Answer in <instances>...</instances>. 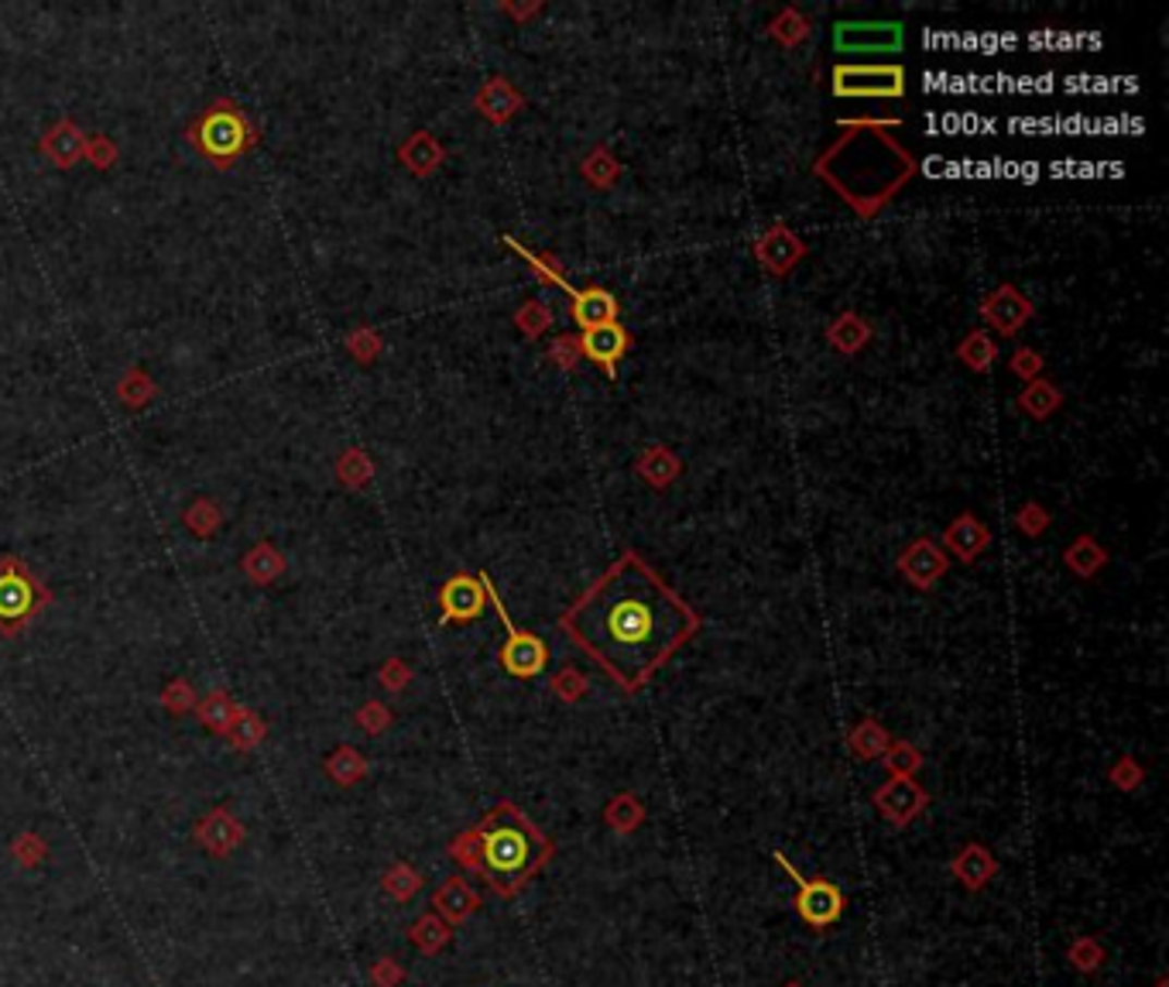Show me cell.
I'll list each match as a JSON object with an SVG mask.
<instances>
[{"instance_id":"f6af8a7d","label":"cell","mask_w":1169,"mask_h":987,"mask_svg":"<svg viewBox=\"0 0 1169 987\" xmlns=\"http://www.w3.org/2000/svg\"><path fill=\"white\" fill-rule=\"evenodd\" d=\"M514 322H519V329H522L528 340H535V337L546 333V329L552 326V313L546 309L543 302H525L522 309H519V316H514Z\"/></svg>"},{"instance_id":"5bb4252c","label":"cell","mask_w":1169,"mask_h":987,"mask_svg":"<svg viewBox=\"0 0 1169 987\" xmlns=\"http://www.w3.org/2000/svg\"><path fill=\"white\" fill-rule=\"evenodd\" d=\"M803 254H806L803 241H800L792 230H786V227H771L765 237L755 244V257H758V261H762L771 275H776V278H786L792 268L803 261Z\"/></svg>"},{"instance_id":"f35d334b","label":"cell","mask_w":1169,"mask_h":987,"mask_svg":"<svg viewBox=\"0 0 1169 987\" xmlns=\"http://www.w3.org/2000/svg\"><path fill=\"white\" fill-rule=\"evenodd\" d=\"M227 734L233 738V744H238V747H254L257 741H261L265 738V727H261V720H257L251 710H233V720H230V727H227Z\"/></svg>"},{"instance_id":"f1b7e54d","label":"cell","mask_w":1169,"mask_h":987,"mask_svg":"<svg viewBox=\"0 0 1169 987\" xmlns=\"http://www.w3.org/2000/svg\"><path fill=\"white\" fill-rule=\"evenodd\" d=\"M638 474L652 484V487H666L669 480L680 477V460H675L662 446H652L648 453L638 456Z\"/></svg>"},{"instance_id":"484cf974","label":"cell","mask_w":1169,"mask_h":987,"mask_svg":"<svg viewBox=\"0 0 1169 987\" xmlns=\"http://www.w3.org/2000/svg\"><path fill=\"white\" fill-rule=\"evenodd\" d=\"M155 398H158V385H155L151 374L142 370V367L124 370V378L117 381V402L127 405V409H134V412L145 409L148 402H155Z\"/></svg>"},{"instance_id":"11a10c76","label":"cell","mask_w":1169,"mask_h":987,"mask_svg":"<svg viewBox=\"0 0 1169 987\" xmlns=\"http://www.w3.org/2000/svg\"><path fill=\"white\" fill-rule=\"evenodd\" d=\"M1046 525H1049V514L1039 504H1025L1019 511V528L1025 535H1039V532H1046Z\"/></svg>"},{"instance_id":"ab89813d","label":"cell","mask_w":1169,"mask_h":987,"mask_svg":"<svg viewBox=\"0 0 1169 987\" xmlns=\"http://www.w3.org/2000/svg\"><path fill=\"white\" fill-rule=\"evenodd\" d=\"M385 888H388V895L409 902V899L415 895V891L423 888V878H418L415 867H409V864H394L391 872L385 875Z\"/></svg>"},{"instance_id":"b9f144b4","label":"cell","mask_w":1169,"mask_h":987,"mask_svg":"<svg viewBox=\"0 0 1169 987\" xmlns=\"http://www.w3.org/2000/svg\"><path fill=\"white\" fill-rule=\"evenodd\" d=\"M618 172H621V164L604 148H597L594 155H587V161H583V175H587V182H594V185H611L618 179Z\"/></svg>"},{"instance_id":"f546056e","label":"cell","mask_w":1169,"mask_h":987,"mask_svg":"<svg viewBox=\"0 0 1169 987\" xmlns=\"http://www.w3.org/2000/svg\"><path fill=\"white\" fill-rule=\"evenodd\" d=\"M370 477H374V463H370V456L361 450V446H350V450L340 453V460H337V480H340L343 487L361 490L364 484H370Z\"/></svg>"},{"instance_id":"7bdbcfd3","label":"cell","mask_w":1169,"mask_h":987,"mask_svg":"<svg viewBox=\"0 0 1169 987\" xmlns=\"http://www.w3.org/2000/svg\"><path fill=\"white\" fill-rule=\"evenodd\" d=\"M587 690H590L587 675H583L580 669H573V666H567L563 672L552 675V693L559 699H567V703H580L583 696H587Z\"/></svg>"},{"instance_id":"f5cc1de1","label":"cell","mask_w":1169,"mask_h":987,"mask_svg":"<svg viewBox=\"0 0 1169 987\" xmlns=\"http://www.w3.org/2000/svg\"><path fill=\"white\" fill-rule=\"evenodd\" d=\"M1012 370L1019 374V378H1022V381H1036V374L1043 370V357L1036 354V350H1028V346H1022V350H1019V354L1012 357Z\"/></svg>"},{"instance_id":"ba28073f","label":"cell","mask_w":1169,"mask_h":987,"mask_svg":"<svg viewBox=\"0 0 1169 987\" xmlns=\"http://www.w3.org/2000/svg\"><path fill=\"white\" fill-rule=\"evenodd\" d=\"M833 93L848 100H896L905 93L902 65H837Z\"/></svg>"},{"instance_id":"d4e9b609","label":"cell","mask_w":1169,"mask_h":987,"mask_svg":"<svg viewBox=\"0 0 1169 987\" xmlns=\"http://www.w3.org/2000/svg\"><path fill=\"white\" fill-rule=\"evenodd\" d=\"M848 744H851V751H854L861 761H875V758H881L885 751H888L892 738H888V731H885V727H881L875 717H864V720L854 727V731L848 734Z\"/></svg>"},{"instance_id":"d6a6232c","label":"cell","mask_w":1169,"mask_h":987,"mask_svg":"<svg viewBox=\"0 0 1169 987\" xmlns=\"http://www.w3.org/2000/svg\"><path fill=\"white\" fill-rule=\"evenodd\" d=\"M182 522H185V528H190L196 538H209V535H214V532L223 525V511L217 508V501H209V498H196L190 508H185Z\"/></svg>"},{"instance_id":"836d02e7","label":"cell","mask_w":1169,"mask_h":987,"mask_svg":"<svg viewBox=\"0 0 1169 987\" xmlns=\"http://www.w3.org/2000/svg\"><path fill=\"white\" fill-rule=\"evenodd\" d=\"M1067 960L1077 974H1094V971H1101V963H1105V943L1097 936H1077L1067 947Z\"/></svg>"},{"instance_id":"db71d44e","label":"cell","mask_w":1169,"mask_h":987,"mask_svg":"<svg viewBox=\"0 0 1169 987\" xmlns=\"http://www.w3.org/2000/svg\"><path fill=\"white\" fill-rule=\"evenodd\" d=\"M381 683L391 693H402L409 686V666L402 662V658H388V666L381 669Z\"/></svg>"},{"instance_id":"7402d4cb","label":"cell","mask_w":1169,"mask_h":987,"mask_svg":"<svg viewBox=\"0 0 1169 987\" xmlns=\"http://www.w3.org/2000/svg\"><path fill=\"white\" fill-rule=\"evenodd\" d=\"M477 110L487 117L490 124H504L522 110V93L504 80H490L477 93Z\"/></svg>"},{"instance_id":"d590c367","label":"cell","mask_w":1169,"mask_h":987,"mask_svg":"<svg viewBox=\"0 0 1169 987\" xmlns=\"http://www.w3.org/2000/svg\"><path fill=\"white\" fill-rule=\"evenodd\" d=\"M957 357H961L971 370H988V367L995 364V357H998V350H995V343H991L988 333L974 329V333H971L961 346H957Z\"/></svg>"},{"instance_id":"603a6c76","label":"cell","mask_w":1169,"mask_h":987,"mask_svg":"<svg viewBox=\"0 0 1169 987\" xmlns=\"http://www.w3.org/2000/svg\"><path fill=\"white\" fill-rule=\"evenodd\" d=\"M241 570H244V576H247L251 583L268 586V583H275L278 576L285 573V556L278 552V546H271V543H257V546H251L247 556L241 559Z\"/></svg>"},{"instance_id":"9f6ffc18","label":"cell","mask_w":1169,"mask_h":987,"mask_svg":"<svg viewBox=\"0 0 1169 987\" xmlns=\"http://www.w3.org/2000/svg\"><path fill=\"white\" fill-rule=\"evenodd\" d=\"M549 357L559 364V367H573L583 354H580V340H570V337H559L549 350Z\"/></svg>"},{"instance_id":"52a82bcc","label":"cell","mask_w":1169,"mask_h":987,"mask_svg":"<svg viewBox=\"0 0 1169 987\" xmlns=\"http://www.w3.org/2000/svg\"><path fill=\"white\" fill-rule=\"evenodd\" d=\"M480 583H484L487 604H495L498 618H501V624H504V631H508V638H504V645H501V655H498L501 666H504V672L514 675V679H539V675L546 672V666H549V645L539 638V634H528V631L514 627L511 618H508V610H504V604H501V597H498V590L490 586V580L480 576Z\"/></svg>"},{"instance_id":"8d00e7d4","label":"cell","mask_w":1169,"mask_h":987,"mask_svg":"<svg viewBox=\"0 0 1169 987\" xmlns=\"http://www.w3.org/2000/svg\"><path fill=\"white\" fill-rule=\"evenodd\" d=\"M233 710H238V707H233V703H230V696L227 693H209L203 703H199V717H203V723L209 727V731H217V734H227V727H230V720H233Z\"/></svg>"},{"instance_id":"e575fe53","label":"cell","mask_w":1169,"mask_h":987,"mask_svg":"<svg viewBox=\"0 0 1169 987\" xmlns=\"http://www.w3.org/2000/svg\"><path fill=\"white\" fill-rule=\"evenodd\" d=\"M409 939L423 953H439L442 947L450 943V926L442 923L439 915H423V919L409 929Z\"/></svg>"},{"instance_id":"6da1fadb","label":"cell","mask_w":1169,"mask_h":987,"mask_svg":"<svg viewBox=\"0 0 1169 987\" xmlns=\"http://www.w3.org/2000/svg\"><path fill=\"white\" fill-rule=\"evenodd\" d=\"M559 627L624 693H638L699 631V614L638 552H624Z\"/></svg>"},{"instance_id":"3957f363","label":"cell","mask_w":1169,"mask_h":987,"mask_svg":"<svg viewBox=\"0 0 1169 987\" xmlns=\"http://www.w3.org/2000/svg\"><path fill=\"white\" fill-rule=\"evenodd\" d=\"M474 830L480 840V875L501 899L519 895L552 861V840L514 803H498Z\"/></svg>"},{"instance_id":"83f0119b","label":"cell","mask_w":1169,"mask_h":987,"mask_svg":"<svg viewBox=\"0 0 1169 987\" xmlns=\"http://www.w3.org/2000/svg\"><path fill=\"white\" fill-rule=\"evenodd\" d=\"M830 346L840 350V354H857V350L872 340V326L861 322L854 313H844L833 326H830Z\"/></svg>"},{"instance_id":"4316f807","label":"cell","mask_w":1169,"mask_h":987,"mask_svg":"<svg viewBox=\"0 0 1169 987\" xmlns=\"http://www.w3.org/2000/svg\"><path fill=\"white\" fill-rule=\"evenodd\" d=\"M1019 405H1022V412H1028L1033 418H1049V415H1054V412L1063 405V394H1060V388H1057L1054 381L1036 378V381H1028V385L1022 388Z\"/></svg>"},{"instance_id":"8fae6325","label":"cell","mask_w":1169,"mask_h":987,"mask_svg":"<svg viewBox=\"0 0 1169 987\" xmlns=\"http://www.w3.org/2000/svg\"><path fill=\"white\" fill-rule=\"evenodd\" d=\"M872 799H875L878 813L892 822V827H909V822L929 806V795L913 779H888L885 785L875 789Z\"/></svg>"},{"instance_id":"ffe728a7","label":"cell","mask_w":1169,"mask_h":987,"mask_svg":"<svg viewBox=\"0 0 1169 987\" xmlns=\"http://www.w3.org/2000/svg\"><path fill=\"white\" fill-rule=\"evenodd\" d=\"M988 543H991V532L985 528V522H977L974 514H961V519L943 532V546L961 562H974L988 549Z\"/></svg>"},{"instance_id":"7dc6e473","label":"cell","mask_w":1169,"mask_h":987,"mask_svg":"<svg viewBox=\"0 0 1169 987\" xmlns=\"http://www.w3.org/2000/svg\"><path fill=\"white\" fill-rule=\"evenodd\" d=\"M1108 779H1111V785H1115V789H1121V792H1132V789H1138V785H1142L1145 771H1142V765H1138L1132 755H1121V758L1111 765Z\"/></svg>"},{"instance_id":"9c48e42d","label":"cell","mask_w":1169,"mask_h":987,"mask_svg":"<svg viewBox=\"0 0 1169 987\" xmlns=\"http://www.w3.org/2000/svg\"><path fill=\"white\" fill-rule=\"evenodd\" d=\"M905 32L899 21H840L833 28V49L840 56H875L899 52Z\"/></svg>"},{"instance_id":"680465c9","label":"cell","mask_w":1169,"mask_h":987,"mask_svg":"<svg viewBox=\"0 0 1169 987\" xmlns=\"http://www.w3.org/2000/svg\"><path fill=\"white\" fill-rule=\"evenodd\" d=\"M1153 987H1169V980H1166V977H1159V980H1156Z\"/></svg>"},{"instance_id":"f907efd6","label":"cell","mask_w":1169,"mask_h":987,"mask_svg":"<svg viewBox=\"0 0 1169 987\" xmlns=\"http://www.w3.org/2000/svg\"><path fill=\"white\" fill-rule=\"evenodd\" d=\"M357 723L364 727L367 734H381L385 727L391 723V710L385 707V703H364L361 714H357Z\"/></svg>"},{"instance_id":"c3c4849f","label":"cell","mask_w":1169,"mask_h":987,"mask_svg":"<svg viewBox=\"0 0 1169 987\" xmlns=\"http://www.w3.org/2000/svg\"><path fill=\"white\" fill-rule=\"evenodd\" d=\"M83 158L93 164V169L107 172V169H113V161H117V145L103 134H93V137H86V155Z\"/></svg>"},{"instance_id":"d6986e66","label":"cell","mask_w":1169,"mask_h":987,"mask_svg":"<svg viewBox=\"0 0 1169 987\" xmlns=\"http://www.w3.org/2000/svg\"><path fill=\"white\" fill-rule=\"evenodd\" d=\"M433 905H436V915H439L442 923H447V926H460V923H466V919H471V915L480 909V895H477V891L466 885L463 878H447V881L436 888Z\"/></svg>"},{"instance_id":"e0dca14e","label":"cell","mask_w":1169,"mask_h":987,"mask_svg":"<svg viewBox=\"0 0 1169 987\" xmlns=\"http://www.w3.org/2000/svg\"><path fill=\"white\" fill-rule=\"evenodd\" d=\"M38 151L52 164H59V169H73L86 155V134L73 121H59L41 134Z\"/></svg>"},{"instance_id":"7c38bea8","label":"cell","mask_w":1169,"mask_h":987,"mask_svg":"<svg viewBox=\"0 0 1169 987\" xmlns=\"http://www.w3.org/2000/svg\"><path fill=\"white\" fill-rule=\"evenodd\" d=\"M981 313H985V319L998 329L1001 337H1015L1019 329L1033 319V302H1028L1015 285H998L985 305H981Z\"/></svg>"},{"instance_id":"277c9868","label":"cell","mask_w":1169,"mask_h":987,"mask_svg":"<svg viewBox=\"0 0 1169 987\" xmlns=\"http://www.w3.org/2000/svg\"><path fill=\"white\" fill-rule=\"evenodd\" d=\"M185 141H190L209 164H217V169H233V164L257 145V127L230 97H220L193 117L190 127H185Z\"/></svg>"},{"instance_id":"6f0895ef","label":"cell","mask_w":1169,"mask_h":987,"mask_svg":"<svg viewBox=\"0 0 1169 987\" xmlns=\"http://www.w3.org/2000/svg\"><path fill=\"white\" fill-rule=\"evenodd\" d=\"M402 977H405V971L394 960H381L378 967H374V980H378V987H394Z\"/></svg>"},{"instance_id":"ee69618b","label":"cell","mask_w":1169,"mask_h":987,"mask_svg":"<svg viewBox=\"0 0 1169 987\" xmlns=\"http://www.w3.org/2000/svg\"><path fill=\"white\" fill-rule=\"evenodd\" d=\"M450 857L463 867V872L480 875V840H477V830L460 833V837L450 843Z\"/></svg>"},{"instance_id":"9a60e30c","label":"cell","mask_w":1169,"mask_h":987,"mask_svg":"<svg viewBox=\"0 0 1169 987\" xmlns=\"http://www.w3.org/2000/svg\"><path fill=\"white\" fill-rule=\"evenodd\" d=\"M624 350H628V333L621 329V322H604L580 333V354L600 364L607 374H614V364L624 357Z\"/></svg>"},{"instance_id":"2e32d148","label":"cell","mask_w":1169,"mask_h":987,"mask_svg":"<svg viewBox=\"0 0 1169 987\" xmlns=\"http://www.w3.org/2000/svg\"><path fill=\"white\" fill-rule=\"evenodd\" d=\"M559 289H563L570 298H573V319L580 329H594V326H604V322H618V298L607 292V289H570L567 278L559 281Z\"/></svg>"},{"instance_id":"74e56055","label":"cell","mask_w":1169,"mask_h":987,"mask_svg":"<svg viewBox=\"0 0 1169 987\" xmlns=\"http://www.w3.org/2000/svg\"><path fill=\"white\" fill-rule=\"evenodd\" d=\"M326 768H330V775L340 782V785H354L357 779H364V758L357 755L354 747H340L337 755L326 761Z\"/></svg>"},{"instance_id":"30bf717a","label":"cell","mask_w":1169,"mask_h":987,"mask_svg":"<svg viewBox=\"0 0 1169 987\" xmlns=\"http://www.w3.org/2000/svg\"><path fill=\"white\" fill-rule=\"evenodd\" d=\"M439 607H442V614H439L442 624L477 621L484 614V607H487L484 583L474 580V576H466V573L450 576L447 583H442V590H439Z\"/></svg>"},{"instance_id":"816d5d0a","label":"cell","mask_w":1169,"mask_h":987,"mask_svg":"<svg viewBox=\"0 0 1169 987\" xmlns=\"http://www.w3.org/2000/svg\"><path fill=\"white\" fill-rule=\"evenodd\" d=\"M203 830H214V833L220 837V840H217V851H227L230 843L241 837V833H238V827H233V819H230L227 813H214V816L206 819V827H203Z\"/></svg>"},{"instance_id":"8992f818","label":"cell","mask_w":1169,"mask_h":987,"mask_svg":"<svg viewBox=\"0 0 1169 987\" xmlns=\"http://www.w3.org/2000/svg\"><path fill=\"white\" fill-rule=\"evenodd\" d=\"M771 861H776L782 872L792 878V885H796V912H800V919L809 929H830L840 915H844L848 895L837 885H830L827 878H813L809 881L782 851H771Z\"/></svg>"},{"instance_id":"bcb514c9","label":"cell","mask_w":1169,"mask_h":987,"mask_svg":"<svg viewBox=\"0 0 1169 987\" xmlns=\"http://www.w3.org/2000/svg\"><path fill=\"white\" fill-rule=\"evenodd\" d=\"M161 707H166L169 714H175V717H185V714L196 707L193 686L185 683V679H175V683H169L166 690H161Z\"/></svg>"},{"instance_id":"1f68e13d","label":"cell","mask_w":1169,"mask_h":987,"mask_svg":"<svg viewBox=\"0 0 1169 987\" xmlns=\"http://www.w3.org/2000/svg\"><path fill=\"white\" fill-rule=\"evenodd\" d=\"M885 768H888V779H913V775L923 768V755L909 744V741H892L888 744V751L881 755Z\"/></svg>"},{"instance_id":"5b68a950","label":"cell","mask_w":1169,"mask_h":987,"mask_svg":"<svg viewBox=\"0 0 1169 987\" xmlns=\"http://www.w3.org/2000/svg\"><path fill=\"white\" fill-rule=\"evenodd\" d=\"M49 590L25 566V559L0 556V634L4 638H17L49 607Z\"/></svg>"},{"instance_id":"91938a15","label":"cell","mask_w":1169,"mask_h":987,"mask_svg":"<svg viewBox=\"0 0 1169 987\" xmlns=\"http://www.w3.org/2000/svg\"><path fill=\"white\" fill-rule=\"evenodd\" d=\"M782 987H803V984H800V980H786Z\"/></svg>"},{"instance_id":"7a4b0ae2","label":"cell","mask_w":1169,"mask_h":987,"mask_svg":"<svg viewBox=\"0 0 1169 987\" xmlns=\"http://www.w3.org/2000/svg\"><path fill=\"white\" fill-rule=\"evenodd\" d=\"M913 172L916 161L902 151V145H896V137L881 134L875 124H861L816 158V175H824L861 217L878 214Z\"/></svg>"},{"instance_id":"60d3db41","label":"cell","mask_w":1169,"mask_h":987,"mask_svg":"<svg viewBox=\"0 0 1169 987\" xmlns=\"http://www.w3.org/2000/svg\"><path fill=\"white\" fill-rule=\"evenodd\" d=\"M346 350H350V357H354L357 364H374V361H378V354H381V337L374 333L370 326H361V329H354V333L346 337Z\"/></svg>"},{"instance_id":"cb8c5ba5","label":"cell","mask_w":1169,"mask_h":987,"mask_svg":"<svg viewBox=\"0 0 1169 987\" xmlns=\"http://www.w3.org/2000/svg\"><path fill=\"white\" fill-rule=\"evenodd\" d=\"M604 822H607V827H611L614 833H621V837L635 833L642 822H645L642 799H638L635 792H618V795H611V803L604 806Z\"/></svg>"},{"instance_id":"ac0fdd59","label":"cell","mask_w":1169,"mask_h":987,"mask_svg":"<svg viewBox=\"0 0 1169 987\" xmlns=\"http://www.w3.org/2000/svg\"><path fill=\"white\" fill-rule=\"evenodd\" d=\"M950 872L967 891H981L998 875V861L985 843H964V848L957 851V857L950 861Z\"/></svg>"},{"instance_id":"681fc988","label":"cell","mask_w":1169,"mask_h":987,"mask_svg":"<svg viewBox=\"0 0 1169 987\" xmlns=\"http://www.w3.org/2000/svg\"><path fill=\"white\" fill-rule=\"evenodd\" d=\"M806 21L796 14V11H786V14H779L776 21H771V35H776L779 41H786V45H796V41H803L806 38Z\"/></svg>"},{"instance_id":"4dcf8cb0","label":"cell","mask_w":1169,"mask_h":987,"mask_svg":"<svg viewBox=\"0 0 1169 987\" xmlns=\"http://www.w3.org/2000/svg\"><path fill=\"white\" fill-rule=\"evenodd\" d=\"M1105 562H1108V552H1105L1101 546H1097L1091 535H1081L1077 543H1073V546L1067 549V566H1070L1073 573H1077V576H1084V580H1087V576H1094L1097 570L1105 566Z\"/></svg>"},{"instance_id":"44dd1931","label":"cell","mask_w":1169,"mask_h":987,"mask_svg":"<svg viewBox=\"0 0 1169 987\" xmlns=\"http://www.w3.org/2000/svg\"><path fill=\"white\" fill-rule=\"evenodd\" d=\"M442 158H447V151H442V145H439V141H436L429 131H415V134L405 141V145L399 148V161L405 164L412 175H418V179L433 175L439 164H442Z\"/></svg>"},{"instance_id":"4fadbf2b","label":"cell","mask_w":1169,"mask_h":987,"mask_svg":"<svg viewBox=\"0 0 1169 987\" xmlns=\"http://www.w3.org/2000/svg\"><path fill=\"white\" fill-rule=\"evenodd\" d=\"M899 570L902 576L920 586V590H933L937 580L947 573V552L929 543V538H916L913 546H905V552L899 556Z\"/></svg>"}]
</instances>
